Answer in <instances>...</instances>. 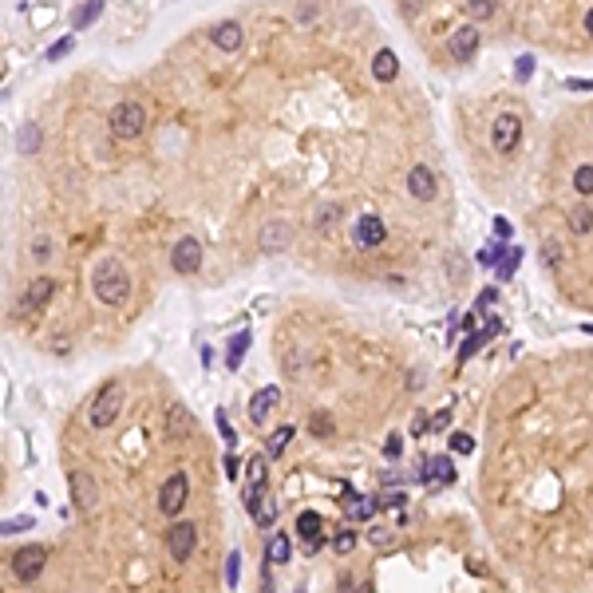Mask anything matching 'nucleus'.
<instances>
[{"mask_svg": "<svg viewBox=\"0 0 593 593\" xmlns=\"http://www.w3.org/2000/svg\"><path fill=\"white\" fill-rule=\"evenodd\" d=\"M91 289L103 305H127L131 301V273L123 269L119 257H99L95 265H91Z\"/></svg>", "mask_w": 593, "mask_h": 593, "instance_id": "nucleus-1", "label": "nucleus"}, {"mask_svg": "<svg viewBox=\"0 0 593 593\" xmlns=\"http://www.w3.org/2000/svg\"><path fill=\"white\" fill-rule=\"evenodd\" d=\"M123 400H127L123 384H119V380H107V384L99 387V396L91 400V408H87V424L95 427V431H107V427L119 419Z\"/></svg>", "mask_w": 593, "mask_h": 593, "instance_id": "nucleus-2", "label": "nucleus"}, {"mask_svg": "<svg viewBox=\"0 0 593 593\" xmlns=\"http://www.w3.org/2000/svg\"><path fill=\"white\" fill-rule=\"evenodd\" d=\"M107 127H111L115 139H134V134H143V127H146V107L134 103V99H123V103L111 107Z\"/></svg>", "mask_w": 593, "mask_h": 593, "instance_id": "nucleus-3", "label": "nucleus"}, {"mask_svg": "<svg viewBox=\"0 0 593 593\" xmlns=\"http://www.w3.org/2000/svg\"><path fill=\"white\" fill-rule=\"evenodd\" d=\"M186 498H190V475H186V471H174L167 483H162V491H158V510H162L170 522H178L182 507H186Z\"/></svg>", "mask_w": 593, "mask_h": 593, "instance_id": "nucleus-4", "label": "nucleus"}, {"mask_svg": "<svg viewBox=\"0 0 593 593\" xmlns=\"http://www.w3.org/2000/svg\"><path fill=\"white\" fill-rule=\"evenodd\" d=\"M265 495H269V463H265V455H254V459L245 463V491H242L245 510H254Z\"/></svg>", "mask_w": 593, "mask_h": 593, "instance_id": "nucleus-5", "label": "nucleus"}, {"mask_svg": "<svg viewBox=\"0 0 593 593\" xmlns=\"http://www.w3.org/2000/svg\"><path fill=\"white\" fill-rule=\"evenodd\" d=\"M194 546H198V526H194L190 518H178V522H170V530H167V550L174 562H190L194 557Z\"/></svg>", "mask_w": 593, "mask_h": 593, "instance_id": "nucleus-6", "label": "nucleus"}, {"mask_svg": "<svg viewBox=\"0 0 593 593\" xmlns=\"http://www.w3.org/2000/svg\"><path fill=\"white\" fill-rule=\"evenodd\" d=\"M170 265H174V273H182V277L198 273V269H202V242H198L194 233H182L178 242H174V249H170Z\"/></svg>", "mask_w": 593, "mask_h": 593, "instance_id": "nucleus-7", "label": "nucleus"}, {"mask_svg": "<svg viewBox=\"0 0 593 593\" xmlns=\"http://www.w3.org/2000/svg\"><path fill=\"white\" fill-rule=\"evenodd\" d=\"M44 566H48V550L44 546H36V542H28V546H20L13 554V573L20 581H36L40 573H44Z\"/></svg>", "mask_w": 593, "mask_h": 593, "instance_id": "nucleus-8", "label": "nucleus"}, {"mask_svg": "<svg viewBox=\"0 0 593 593\" xmlns=\"http://www.w3.org/2000/svg\"><path fill=\"white\" fill-rule=\"evenodd\" d=\"M518 139H522V119L518 115H510V111H502L495 119V127H491V143H495V151L498 155H510L514 146H518Z\"/></svg>", "mask_w": 593, "mask_h": 593, "instance_id": "nucleus-9", "label": "nucleus"}, {"mask_svg": "<svg viewBox=\"0 0 593 593\" xmlns=\"http://www.w3.org/2000/svg\"><path fill=\"white\" fill-rule=\"evenodd\" d=\"M68 486H72V507L75 510H95V502H99V491H95V479L87 471H72L68 475Z\"/></svg>", "mask_w": 593, "mask_h": 593, "instance_id": "nucleus-10", "label": "nucleus"}, {"mask_svg": "<svg viewBox=\"0 0 593 593\" xmlns=\"http://www.w3.org/2000/svg\"><path fill=\"white\" fill-rule=\"evenodd\" d=\"M447 52H451V60L467 63L475 52H479V28H475V24L455 28V32H451V40H447Z\"/></svg>", "mask_w": 593, "mask_h": 593, "instance_id": "nucleus-11", "label": "nucleus"}, {"mask_svg": "<svg viewBox=\"0 0 593 593\" xmlns=\"http://www.w3.org/2000/svg\"><path fill=\"white\" fill-rule=\"evenodd\" d=\"M277 403H281V387L277 384H265L261 392H254V400H249V419H254V424H265Z\"/></svg>", "mask_w": 593, "mask_h": 593, "instance_id": "nucleus-12", "label": "nucleus"}, {"mask_svg": "<svg viewBox=\"0 0 593 593\" xmlns=\"http://www.w3.org/2000/svg\"><path fill=\"white\" fill-rule=\"evenodd\" d=\"M408 190H412V198H419V202H431L436 198V170L431 167H412L408 170Z\"/></svg>", "mask_w": 593, "mask_h": 593, "instance_id": "nucleus-13", "label": "nucleus"}, {"mask_svg": "<svg viewBox=\"0 0 593 593\" xmlns=\"http://www.w3.org/2000/svg\"><path fill=\"white\" fill-rule=\"evenodd\" d=\"M52 293H56V281H52V277H36V281L24 289V297H20V309H24V313H36V309H44V305H48Z\"/></svg>", "mask_w": 593, "mask_h": 593, "instance_id": "nucleus-14", "label": "nucleus"}, {"mask_svg": "<svg viewBox=\"0 0 593 593\" xmlns=\"http://www.w3.org/2000/svg\"><path fill=\"white\" fill-rule=\"evenodd\" d=\"M242 24L238 20H222V24H214V32H210V40H214V48L222 52H238L242 48Z\"/></svg>", "mask_w": 593, "mask_h": 593, "instance_id": "nucleus-15", "label": "nucleus"}, {"mask_svg": "<svg viewBox=\"0 0 593 593\" xmlns=\"http://www.w3.org/2000/svg\"><path fill=\"white\" fill-rule=\"evenodd\" d=\"M384 238H387V230H384V222L376 218V214H364V218L356 222V245L368 249V245H380Z\"/></svg>", "mask_w": 593, "mask_h": 593, "instance_id": "nucleus-16", "label": "nucleus"}, {"mask_svg": "<svg viewBox=\"0 0 593 593\" xmlns=\"http://www.w3.org/2000/svg\"><path fill=\"white\" fill-rule=\"evenodd\" d=\"M495 332H498V316H491V321H486L483 328H475L471 337L463 340V348H459V360L467 364V360H471V356H475V352H479V348H483V344H486V340L495 337Z\"/></svg>", "mask_w": 593, "mask_h": 593, "instance_id": "nucleus-17", "label": "nucleus"}, {"mask_svg": "<svg viewBox=\"0 0 593 593\" xmlns=\"http://www.w3.org/2000/svg\"><path fill=\"white\" fill-rule=\"evenodd\" d=\"M396 72H400V60H396V52H392V48H380V52L372 56V75L387 84V79H396Z\"/></svg>", "mask_w": 593, "mask_h": 593, "instance_id": "nucleus-18", "label": "nucleus"}, {"mask_svg": "<svg viewBox=\"0 0 593 593\" xmlns=\"http://www.w3.org/2000/svg\"><path fill=\"white\" fill-rule=\"evenodd\" d=\"M344 502H348V518H372L376 510H380V498H360V495H352L348 486H344Z\"/></svg>", "mask_w": 593, "mask_h": 593, "instance_id": "nucleus-19", "label": "nucleus"}, {"mask_svg": "<svg viewBox=\"0 0 593 593\" xmlns=\"http://www.w3.org/2000/svg\"><path fill=\"white\" fill-rule=\"evenodd\" d=\"M289 245V230H285V222H269L265 230H261V249L273 254V249H285Z\"/></svg>", "mask_w": 593, "mask_h": 593, "instance_id": "nucleus-20", "label": "nucleus"}, {"mask_svg": "<svg viewBox=\"0 0 593 593\" xmlns=\"http://www.w3.org/2000/svg\"><path fill=\"white\" fill-rule=\"evenodd\" d=\"M249 344H254V332H249V328H242V332H233V340H230V352H226V368H233V372H238V364H242V356L249 352Z\"/></svg>", "mask_w": 593, "mask_h": 593, "instance_id": "nucleus-21", "label": "nucleus"}, {"mask_svg": "<svg viewBox=\"0 0 593 593\" xmlns=\"http://www.w3.org/2000/svg\"><path fill=\"white\" fill-rule=\"evenodd\" d=\"M289 554H293V550H289V538L277 530V534L265 542V566H273V562L281 566V562H289Z\"/></svg>", "mask_w": 593, "mask_h": 593, "instance_id": "nucleus-22", "label": "nucleus"}, {"mask_svg": "<svg viewBox=\"0 0 593 593\" xmlns=\"http://www.w3.org/2000/svg\"><path fill=\"white\" fill-rule=\"evenodd\" d=\"M249 514H254V526H261V530H269V526H273V522H277V514H281V510H277V502H273V498H261V502H257V507L254 510H249Z\"/></svg>", "mask_w": 593, "mask_h": 593, "instance_id": "nucleus-23", "label": "nucleus"}, {"mask_svg": "<svg viewBox=\"0 0 593 593\" xmlns=\"http://www.w3.org/2000/svg\"><path fill=\"white\" fill-rule=\"evenodd\" d=\"M321 526H325V522H321V514H316V510H301V518H297V534H301L305 542L321 538ZM305 542H301V546H305Z\"/></svg>", "mask_w": 593, "mask_h": 593, "instance_id": "nucleus-24", "label": "nucleus"}, {"mask_svg": "<svg viewBox=\"0 0 593 593\" xmlns=\"http://www.w3.org/2000/svg\"><path fill=\"white\" fill-rule=\"evenodd\" d=\"M40 143H44V134H40V127H36V123H24V127H20V134H16V146H20L24 155H36V151H40Z\"/></svg>", "mask_w": 593, "mask_h": 593, "instance_id": "nucleus-25", "label": "nucleus"}, {"mask_svg": "<svg viewBox=\"0 0 593 593\" xmlns=\"http://www.w3.org/2000/svg\"><path fill=\"white\" fill-rule=\"evenodd\" d=\"M427 479H439V483H455V467H451L447 455H431V459H427Z\"/></svg>", "mask_w": 593, "mask_h": 593, "instance_id": "nucleus-26", "label": "nucleus"}, {"mask_svg": "<svg viewBox=\"0 0 593 593\" xmlns=\"http://www.w3.org/2000/svg\"><path fill=\"white\" fill-rule=\"evenodd\" d=\"M569 230L573 233H590L593 230V206L590 202H581V206L569 210Z\"/></svg>", "mask_w": 593, "mask_h": 593, "instance_id": "nucleus-27", "label": "nucleus"}, {"mask_svg": "<svg viewBox=\"0 0 593 593\" xmlns=\"http://www.w3.org/2000/svg\"><path fill=\"white\" fill-rule=\"evenodd\" d=\"M99 13H103V4H99V0H91V4H79V8L72 13V28L79 32V28L95 24V20H99Z\"/></svg>", "mask_w": 593, "mask_h": 593, "instance_id": "nucleus-28", "label": "nucleus"}, {"mask_svg": "<svg viewBox=\"0 0 593 593\" xmlns=\"http://www.w3.org/2000/svg\"><path fill=\"white\" fill-rule=\"evenodd\" d=\"M167 427H170V436H182V431H190L194 427V419H190V412L182 408V403H174L167 412Z\"/></svg>", "mask_w": 593, "mask_h": 593, "instance_id": "nucleus-29", "label": "nucleus"}, {"mask_svg": "<svg viewBox=\"0 0 593 593\" xmlns=\"http://www.w3.org/2000/svg\"><path fill=\"white\" fill-rule=\"evenodd\" d=\"M289 439H293V427H277V431L265 439V459H277L281 451L289 447Z\"/></svg>", "mask_w": 593, "mask_h": 593, "instance_id": "nucleus-30", "label": "nucleus"}, {"mask_svg": "<svg viewBox=\"0 0 593 593\" xmlns=\"http://www.w3.org/2000/svg\"><path fill=\"white\" fill-rule=\"evenodd\" d=\"M309 431H313L316 439H328L332 431H337V424H332V415L328 412H313L309 415Z\"/></svg>", "mask_w": 593, "mask_h": 593, "instance_id": "nucleus-31", "label": "nucleus"}, {"mask_svg": "<svg viewBox=\"0 0 593 593\" xmlns=\"http://www.w3.org/2000/svg\"><path fill=\"white\" fill-rule=\"evenodd\" d=\"M36 526V518L32 514H20V518H8V522H0V538H8V534H24Z\"/></svg>", "mask_w": 593, "mask_h": 593, "instance_id": "nucleus-32", "label": "nucleus"}, {"mask_svg": "<svg viewBox=\"0 0 593 593\" xmlns=\"http://www.w3.org/2000/svg\"><path fill=\"white\" fill-rule=\"evenodd\" d=\"M337 218H340V206H332V202H328V206H321V210H316V230L328 233L332 226H337Z\"/></svg>", "mask_w": 593, "mask_h": 593, "instance_id": "nucleus-33", "label": "nucleus"}, {"mask_svg": "<svg viewBox=\"0 0 593 593\" xmlns=\"http://www.w3.org/2000/svg\"><path fill=\"white\" fill-rule=\"evenodd\" d=\"M573 190H578V194H593V167H590V162L573 170Z\"/></svg>", "mask_w": 593, "mask_h": 593, "instance_id": "nucleus-34", "label": "nucleus"}, {"mask_svg": "<svg viewBox=\"0 0 593 593\" xmlns=\"http://www.w3.org/2000/svg\"><path fill=\"white\" fill-rule=\"evenodd\" d=\"M522 261V249H507V257H502V265H498V281H510L514 277V269H518Z\"/></svg>", "mask_w": 593, "mask_h": 593, "instance_id": "nucleus-35", "label": "nucleus"}, {"mask_svg": "<svg viewBox=\"0 0 593 593\" xmlns=\"http://www.w3.org/2000/svg\"><path fill=\"white\" fill-rule=\"evenodd\" d=\"M447 447L455 451V455H471V451H475V439L467 436V431H455V436L447 439Z\"/></svg>", "mask_w": 593, "mask_h": 593, "instance_id": "nucleus-36", "label": "nucleus"}, {"mask_svg": "<svg viewBox=\"0 0 593 593\" xmlns=\"http://www.w3.org/2000/svg\"><path fill=\"white\" fill-rule=\"evenodd\" d=\"M72 48H75V36H63V40H56V44H52V48L44 52V56H48V60L56 63V60H63V56H68Z\"/></svg>", "mask_w": 593, "mask_h": 593, "instance_id": "nucleus-37", "label": "nucleus"}, {"mask_svg": "<svg viewBox=\"0 0 593 593\" xmlns=\"http://www.w3.org/2000/svg\"><path fill=\"white\" fill-rule=\"evenodd\" d=\"M530 75H534V56H518V60H514V79L526 84Z\"/></svg>", "mask_w": 593, "mask_h": 593, "instance_id": "nucleus-38", "label": "nucleus"}, {"mask_svg": "<svg viewBox=\"0 0 593 593\" xmlns=\"http://www.w3.org/2000/svg\"><path fill=\"white\" fill-rule=\"evenodd\" d=\"M352 546H356V530H337V538H332V550H337V554H348Z\"/></svg>", "mask_w": 593, "mask_h": 593, "instance_id": "nucleus-39", "label": "nucleus"}, {"mask_svg": "<svg viewBox=\"0 0 593 593\" xmlns=\"http://www.w3.org/2000/svg\"><path fill=\"white\" fill-rule=\"evenodd\" d=\"M467 16L486 20V16H495V4H491V0H471V4H467Z\"/></svg>", "mask_w": 593, "mask_h": 593, "instance_id": "nucleus-40", "label": "nucleus"}, {"mask_svg": "<svg viewBox=\"0 0 593 593\" xmlns=\"http://www.w3.org/2000/svg\"><path fill=\"white\" fill-rule=\"evenodd\" d=\"M238 573H242V554L233 550V554L226 557V581H230V585H238Z\"/></svg>", "mask_w": 593, "mask_h": 593, "instance_id": "nucleus-41", "label": "nucleus"}, {"mask_svg": "<svg viewBox=\"0 0 593 593\" xmlns=\"http://www.w3.org/2000/svg\"><path fill=\"white\" fill-rule=\"evenodd\" d=\"M32 257H36V261H48V257H52V238L40 233L36 242H32Z\"/></svg>", "mask_w": 593, "mask_h": 593, "instance_id": "nucleus-42", "label": "nucleus"}, {"mask_svg": "<svg viewBox=\"0 0 593 593\" xmlns=\"http://www.w3.org/2000/svg\"><path fill=\"white\" fill-rule=\"evenodd\" d=\"M495 257H507V245L502 242L491 245V249H483V254H479V265H495Z\"/></svg>", "mask_w": 593, "mask_h": 593, "instance_id": "nucleus-43", "label": "nucleus"}, {"mask_svg": "<svg viewBox=\"0 0 593 593\" xmlns=\"http://www.w3.org/2000/svg\"><path fill=\"white\" fill-rule=\"evenodd\" d=\"M376 498H380V507H392V510H403V507H408V498H403L400 491H392V495H376Z\"/></svg>", "mask_w": 593, "mask_h": 593, "instance_id": "nucleus-44", "label": "nucleus"}, {"mask_svg": "<svg viewBox=\"0 0 593 593\" xmlns=\"http://www.w3.org/2000/svg\"><path fill=\"white\" fill-rule=\"evenodd\" d=\"M384 455H387V459H400V455H403V439H400V436H387Z\"/></svg>", "mask_w": 593, "mask_h": 593, "instance_id": "nucleus-45", "label": "nucleus"}, {"mask_svg": "<svg viewBox=\"0 0 593 593\" xmlns=\"http://www.w3.org/2000/svg\"><path fill=\"white\" fill-rule=\"evenodd\" d=\"M510 233H514V226H510L507 218H495V238H498V242H507Z\"/></svg>", "mask_w": 593, "mask_h": 593, "instance_id": "nucleus-46", "label": "nucleus"}, {"mask_svg": "<svg viewBox=\"0 0 593 593\" xmlns=\"http://www.w3.org/2000/svg\"><path fill=\"white\" fill-rule=\"evenodd\" d=\"M546 265H557V242H546Z\"/></svg>", "mask_w": 593, "mask_h": 593, "instance_id": "nucleus-47", "label": "nucleus"}, {"mask_svg": "<svg viewBox=\"0 0 593 593\" xmlns=\"http://www.w3.org/2000/svg\"><path fill=\"white\" fill-rule=\"evenodd\" d=\"M569 91H593V79H569Z\"/></svg>", "mask_w": 593, "mask_h": 593, "instance_id": "nucleus-48", "label": "nucleus"}, {"mask_svg": "<svg viewBox=\"0 0 593 593\" xmlns=\"http://www.w3.org/2000/svg\"><path fill=\"white\" fill-rule=\"evenodd\" d=\"M447 424H451V412H439L436 419H431V427H436V431H443Z\"/></svg>", "mask_w": 593, "mask_h": 593, "instance_id": "nucleus-49", "label": "nucleus"}, {"mask_svg": "<svg viewBox=\"0 0 593 593\" xmlns=\"http://www.w3.org/2000/svg\"><path fill=\"white\" fill-rule=\"evenodd\" d=\"M495 305V289H483V297H479V309H491Z\"/></svg>", "mask_w": 593, "mask_h": 593, "instance_id": "nucleus-50", "label": "nucleus"}, {"mask_svg": "<svg viewBox=\"0 0 593 593\" xmlns=\"http://www.w3.org/2000/svg\"><path fill=\"white\" fill-rule=\"evenodd\" d=\"M321 546H325V538H313V542H305V554H316Z\"/></svg>", "mask_w": 593, "mask_h": 593, "instance_id": "nucleus-51", "label": "nucleus"}, {"mask_svg": "<svg viewBox=\"0 0 593 593\" xmlns=\"http://www.w3.org/2000/svg\"><path fill=\"white\" fill-rule=\"evenodd\" d=\"M226 475H230V479L238 475V459H233V455H226Z\"/></svg>", "mask_w": 593, "mask_h": 593, "instance_id": "nucleus-52", "label": "nucleus"}, {"mask_svg": "<svg viewBox=\"0 0 593 593\" xmlns=\"http://www.w3.org/2000/svg\"><path fill=\"white\" fill-rule=\"evenodd\" d=\"M352 593H376V590H372V581H360V585H356Z\"/></svg>", "mask_w": 593, "mask_h": 593, "instance_id": "nucleus-53", "label": "nucleus"}, {"mask_svg": "<svg viewBox=\"0 0 593 593\" xmlns=\"http://www.w3.org/2000/svg\"><path fill=\"white\" fill-rule=\"evenodd\" d=\"M585 28H590V36H593V8L585 13Z\"/></svg>", "mask_w": 593, "mask_h": 593, "instance_id": "nucleus-54", "label": "nucleus"}]
</instances>
